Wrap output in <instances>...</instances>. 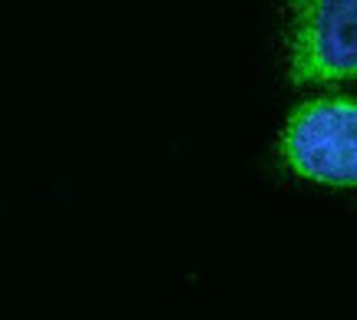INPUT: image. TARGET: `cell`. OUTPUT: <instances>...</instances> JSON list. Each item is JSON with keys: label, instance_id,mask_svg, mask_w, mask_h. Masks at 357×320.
Returning a JSON list of instances; mask_svg holds the SVG:
<instances>
[{"label": "cell", "instance_id": "1", "mask_svg": "<svg viewBox=\"0 0 357 320\" xmlns=\"http://www.w3.org/2000/svg\"><path fill=\"white\" fill-rule=\"evenodd\" d=\"M294 175L331 189L357 182V106L351 96H321L298 106L278 142Z\"/></svg>", "mask_w": 357, "mask_h": 320}, {"label": "cell", "instance_id": "2", "mask_svg": "<svg viewBox=\"0 0 357 320\" xmlns=\"http://www.w3.org/2000/svg\"><path fill=\"white\" fill-rule=\"evenodd\" d=\"M357 0H291L288 73L294 83H344L357 73Z\"/></svg>", "mask_w": 357, "mask_h": 320}]
</instances>
